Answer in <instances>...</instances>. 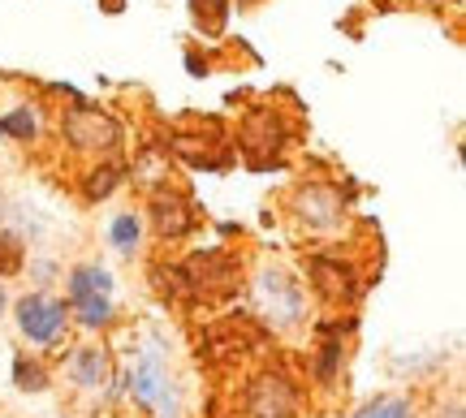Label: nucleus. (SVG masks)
Listing matches in <instances>:
<instances>
[{"mask_svg":"<svg viewBox=\"0 0 466 418\" xmlns=\"http://www.w3.org/2000/svg\"><path fill=\"white\" fill-rule=\"evenodd\" d=\"M341 363H346V336H341V328H329L324 333V341L316 345V358H311V375H316L319 388H333L337 375H341Z\"/></svg>","mask_w":466,"mask_h":418,"instance_id":"14","label":"nucleus"},{"mask_svg":"<svg viewBox=\"0 0 466 418\" xmlns=\"http://www.w3.org/2000/svg\"><path fill=\"white\" fill-rule=\"evenodd\" d=\"M126 397L151 418H182V388H177L165 363V350L156 341L134 358L130 375H126Z\"/></svg>","mask_w":466,"mask_h":418,"instance_id":"1","label":"nucleus"},{"mask_svg":"<svg viewBox=\"0 0 466 418\" xmlns=\"http://www.w3.org/2000/svg\"><path fill=\"white\" fill-rule=\"evenodd\" d=\"M69 306V323H78L83 333H104L116 323V302L113 298H78L66 302Z\"/></svg>","mask_w":466,"mask_h":418,"instance_id":"15","label":"nucleus"},{"mask_svg":"<svg viewBox=\"0 0 466 418\" xmlns=\"http://www.w3.org/2000/svg\"><path fill=\"white\" fill-rule=\"evenodd\" d=\"M116 281L113 272L104 268L100 259H83V264H69L66 268V302L78 298H113Z\"/></svg>","mask_w":466,"mask_h":418,"instance_id":"11","label":"nucleus"},{"mask_svg":"<svg viewBox=\"0 0 466 418\" xmlns=\"http://www.w3.org/2000/svg\"><path fill=\"white\" fill-rule=\"evenodd\" d=\"M255 302L272 328H299L307 319V284L285 268H264L255 276Z\"/></svg>","mask_w":466,"mask_h":418,"instance_id":"4","label":"nucleus"},{"mask_svg":"<svg viewBox=\"0 0 466 418\" xmlns=\"http://www.w3.org/2000/svg\"><path fill=\"white\" fill-rule=\"evenodd\" d=\"M186 284V298H225L242 284V264L229 251H199L177 264Z\"/></svg>","mask_w":466,"mask_h":418,"instance_id":"6","label":"nucleus"},{"mask_svg":"<svg viewBox=\"0 0 466 418\" xmlns=\"http://www.w3.org/2000/svg\"><path fill=\"white\" fill-rule=\"evenodd\" d=\"M104 237H108V246L121 259H134V254L143 251V242H147V220H143V212H134V207H121V212L108 216Z\"/></svg>","mask_w":466,"mask_h":418,"instance_id":"12","label":"nucleus"},{"mask_svg":"<svg viewBox=\"0 0 466 418\" xmlns=\"http://www.w3.org/2000/svg\"><path fill=\"white\" fill-rule=\"evenodd\" d=\"M285 212L311 237H333L350 224V203L346 194L329 182H299L285 194Z\"/></svg>","mask_w":466,"mask_h":418,"instance_id":"2","label":"nucleus"},{"mask_svg":"<svg viewBox=\"0 0 466 418\" xmlns=\"http://www.w3.org/2000/svg\"><path fill=\"white\" fill-rule=\"evenodd\" d=\"M0 220H5V194H0Z\"/></svg>","mask_w":466,"mask_h":418,"instance_id":"21","label":"nucleus"},{"mask_svg":"<svg viewBox=\"0 0 466 418\" xmlns=\"http://www.w3.org/2000/svg\"><path fill=\"white\" fill-rule=\"evenodd\" d=\"M0 138H9V143H35L39 138V108L35 104H14L9 113H0Z\"/></svg>","mask_w":466,"mask_h":418,"instance_id":"16","label":"nucleus"},{"mask_svg":"<svg viewBox=\"0 0 466 418\" xmlns=\"http://www.w3.org/2000/svg\"><path fill=\"white\" fill-rule=\"evenodd\" d=\"M147 229L160 242H182V237L195 234V224H199V212H195V203L186 199L182 190H173V185H160L156 194L147 199Z\"/></svg>","mask_w":466,"mask_h":418,"instance_id":"9","label":"nucleus"},{"mask_svg":"<svg viewBox=\"0 0 466 418\" xmlns=\"http://www.w3.org/2000/svg\"><path fill=\"white\" fill-rule=\"evenodd\" d=\"M307 289L316 294L319 302H329V306H350V302L359 298V289H363V276L359 268L341 259V254H329V251H316L307 259Z\"/></svg>","mask_w":466,"mask_h":418,"instance_id":"7","label":"nucleus"},{"mask_svg":"<svg viewBox=\"0 0 466 418\" xmlns=\"http://www.w3.org/2000/svg\"><path fill=\"white\" fill-rule=\"evenodd\" d=\"M66 375L74 388H83V393H104L108 380H113V358L104 345L96 341H83V345H74L66 358Z\"/></svg>","mask_w":466,"mask_h":418,"instance_id":"10","label":"nucleus"},{"mask_svg":"<svg viewBox=\"0 0 466 418\" xmlns=\"http://www.w3.org/2000/svg\"><path fill=\"white\" fill-rule=\"evenodd\" d=\"M14 323L31 345H61L69 333V306L48 289H31L14 302Z\"/></svg>","mask_w":466,"mask_h":418,"instance_id":"3","label":"nucleus"},{"mask_svg":"<svg viewBox=\"0 0 466 418\" xmlns=\"http://www.w3.org/2000/svg\"><path fill=\"white\" fill-rule=\"evenodd\" d=\"M5 311H9V289H5V281H0V319H5Z\"/></svg>","mask_w":466,"mask_h":418,"instance_id":"20","label":"nucleus"},{"mask_svg":"<svg viewBox=\"0 0 466 418\" xmlns=\"http://www.w3.org/2000/svg\"><path fill=\"white\" fill-rule=\"evenodd\" d=\"M26 272V237L0 224V281H14Z\"/></svg>","mask_w":466,"mask_h":418,"instance_id":"18","label":"nucleus"},{"mask_svg":"<svg viewBox=\"0 0 466 418\" xmlns=\"http://www.w3.org/2000/svg\"><path fill=\"white\" fill-rule=\"evenodd\" d=\"M14 388L17 393H48L52 388V371L44 367L39 353H17L14 358Z\"/></svg>","mask_w":466,"mask_h":418,"instance_id":"17","label":"nucleus"},{"mask_svg":"<svg viewBox=\"0 0 466 418\" xmlns=\"http://www.w3.org/2000/svg\"><path fill=\"white\" fill-rule=\"evenodd\" d=\"M61 138L69 143V151L91 155V160H113L121 151V125L91 104H78L61 117Z\"/></svg>","mask_w":466,"mask_h":418,"instance_id":"5","label":"nucleus"},{"mask_svg":"<svg viewBox=\"0 0 466 418\" xmlns=\"http://www.w3.org/2000/svg\"><path fill=\"white\" fill-rule=\"evenodd\" d=\"M302 393L285 371H259L247 384V414L250 418H299Z\"/></svg>","mask_w":466,"mask_h":418,"instance_id":"8","label":"nucleus"},{"mask_svg":"<svg viewBox=\"0 0 466 418\" xmlns=\"http://www.w3.org/2000/svg\"><path fill=\"white\" fill-rule=\"evenodd\" d=\"M350 418H415V405L410 397H398V393H380V397H371L363 402Z\"/></svg>","mask_w":466,"mask_h":418,"instance_id":"19","label":"nucleus"},{"mask_svg":"<svg viewBox=\"0 0 466 418\" xmlns=\"http://www.w3.org/2000/svg\"><path fill=\"white\" fill-rule=\"evenodd\" d=\"M121 182H126V168L116 164V160H96V164L83 173V182H78V194H83V203H104L113 199L116 190H121Z\"/></svg>","mask_w":466,"mask_h":418,"instance_id":"13","label":"nucleus"}]
</instances>
